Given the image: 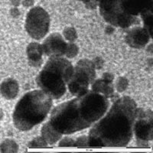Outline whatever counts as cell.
I'll return each instance as SVG.
<instances>
[{
    "label": "cell",
    "mask_w": 153,
    "mask_h": 153,
    "mask_svg": "<svg viewBox=\"0 0 153 153\" xmlns=\"http://www.w3.org/2000/svg\"><path fill=\"white\" fill-rule=\"evenodd\" d=\"M128 84H129V82H128L126 78H125V77H120L117 80V84H116L117 91L118 92H123L124 91L126 90Z\"/></svg>",
    "instance_id": "ffe728a7"
},
{
    "label": "cell",
    "mask_w": 153,
    "mask_h": 153,
    "mask_svg": "<svg viewBox=\"0 0 153 153\" xmlns=\"http://www.w3.org/2000/svg\"><path fill=\"white\" fill-rule=\"evenodd\" d=\"M120 2L124 12L134 16L153 10V0H120Z\"/></svg>",
    "instance_id": "30bf717a"
},
{
    "label": "cell",
    "mask_w": 153,
    "mask_h": 153,
    "mask_svg": "<svg viewBox=\"0 0 153 153\" xmlns=\"http://www.w3.org/2000/svg\"><path fill=\"white\" fill-rule=\"evenodd\" d=\"M95 70L92 61H79L74 68L73 76L67 86L72 95L76 97L88 91L89 85L96 80Z\"/></svg>",
    "instance_id": "8992f818"
},
{
    "label": "cell",
    "mask_w": 153,
    "mask_h": 153,
    "mask_svg": "<svg viewBox=\"0 0 153 153\" xmlns=\"http://www.w3.org/2000/svg\"><path fill=\"white\" fill-rule=\"evenodd\" d=\"M137 105L124 96L115 101L107 113L93 125L88 136L89 148L124 147L133 136Z\"/></svg>",
    "instance_id": "6da1fadb"
},
{
    "label": "cell",
    "mask_w": 153,
    "mask_h": 153,
    "mask_svg": "<svg viewBox=\"0 0 153 153\" xmlns=\"http://www.w3.org/2000/svg\"><path fill=\"white\" fill-rule=\"evenodd\" d=\"M22 4L25 6L28 7V6H30L33 4V0H24L22 2Z\"/></svg>",
    "instance_id": "484cf974"
},
{
    "label": "cell",
    "mask_w": 153,
    "mask_h": 153,
    "mask_svg": "<svg viewBox=\"0 0 153 153\" xmlns=\"http://www.w3.org/2000/svg\"><path fill=\"white\" fill-rule=\"evenodd\" d=\"M150 35L145 28L134 27L128 31L126 35V42L130 47L142 48L149 43Z\"/></svg>",
    "instance_id": "8fae6325"
},
{
    "label": "cell",
    "mask_w": 153,
    "mask_h": 153,
    "mask_svg": "<svg viewBox=\"0 0 153 153\" xmlns=\"http://www.w3.org/2000/svg\"><path fill=\"white\" fill-rule=\"evenodd\" d=\"M43 53L45 55L65 56L66 54L68 43L59 33H53L49 35L42 45Z\"/></svg>",
    "instance_id": "9c48e42d"
},
{
    "label": "cell",
    "mask_w": 153,
    "mask_h": 153,
    "mask_svg": "<svg viewBox=\"0 0 153 153\" xmlns=\"http://www.w3.org/2000/svg\"><path fill=\"white\" fill-rule=\"evenodd\" d=\"M141 16L144 23V28L148 31L150 37L152 38L153 34V10H149L143 12Z\"/></svg>",
    "instance_id": "2e32d148"
},
{
    "label": "cell",
    "mask_w": 153,
    "mask_h": 153,
    "mask_svg": "<svg viewBox=\"0 0 153 153\" xmlns=\"http://www.w3.org/2000/svg\"><path fill=\"white\" fill-rule=\"evenodd\" d=\"M50 16L40 6L30 9L25 19V30L31 38L41 40L46 36L50 28Z\"/></svg>",
    "instance_id": "52a82bcc"
},
{
    "label": "cell",
    "mask_w": 153,
    "mask_h": 153,
    "mask_svg": "<svg viewBox=\"0 0 153 153\" xmlns=\"http://www.w3.org/2000/svg\"><path fill=\"white\" fill-rule=\"evenodd\" d=\"M133 132L139 141L145 143L152 139V114L151 110L145 111L137 107Z\"/></svg>",
    "instance_id": "ba28073f"
},
{
    "label": "cell",
    "mask_w": 153,
    "mask_h": 153,
    "mask_svg": "<svg viewBox=\"0 0 153 153\" xmlns=\"http://www.w3.org/2000/svg\"><path fill=\"white\" fill-rule=\"evenodd\" d=\"M110 101L104 95L87 91L54 108L49 123L61 135H70L91 127L107 112Z\"/></svg>",
    "instance_id": "7a4b0ae2"
},
{
    "label": "cell",
    "mask_w": 153,
    "mask_h": 153,
    "mask_svg": "<svg viewBox=\"0 0 153 153\" xmlns=\"http://www.w3.org/2000/svg\"><path fill=\"white\" fill-rule=\"evenodd\" d=\"M78 51V47L76 45H74L73 42H70V43H68V48H67L65 56L68 58H73L75 56L77 55Z\"/></svg>",
    "instance_id": "d6986e66"
},
{
    "label": "cell",
    "mask_w": 153,
    "mask_h": 153,
    "mask_svg": "<svg viewBox=\"0 0 153 153\" xmlns=\"http://www.w3.org/2000/svg\"><path fill=\"white\" fill-rule=\"evenodd\" d=\"M102 78H103V80H106V81L112 82V83H113V78H114V76H113V74H110V73H105L103 75V77H102Z\"/></svg>",
    "instance_id": "d4e9b609"
},
{
    "label": "cell",
    "mask_w": 153,
    "mask_h": 153,
    "mask_svg": "<svg viewBox=\"0 0 153 153\" xmlns=\"http://www.w3.org/2000/svg\"><path fill=\"white\" fill-rule=\"evenodd\" d=\"M11 140H6L4 142L2 145H1V151L2 152H17V149H15L16 146V143L14 142L12 143V144L9 145V142ZM10 143H12L10 142ZM9 143V144H10Z\"/></svg>",
    "instance_id": "7402d4cb"
},
{
    "label": "cell",
    "mask_w": 153,
    "mask_h": 153,
    "mask_svg": "<svg viewBox=\"0 0 153 153\" xmlns=\"http://www.w3.org/2000/svg\"><path fill=\"white\" fill-rule=\"evenodd\" d=\"M58 146L60 147H62V146H65V147H67V146H74V140L69 137H66L60 142Z\"/></svg>",
    "instance_id": "603a6c76"
},
{
    "label": "cell",
    "mask_w": 153,
    "mask_h": 153,
    "mask_svg": "<svg viewBox=\"0 0 153 153\" xmlns=\"http://www.w3.org/2000/svg\"><path fill=\"white\" fill-rule=\"evenodd\" d=\"M0 91L2 96L6 99H13L19 93L18 83L13 79H8L2 83L0 86Z\"/></svg>",
    "instance_id": "5bb4252c"
},
{
    "label": "cell",
    "mask_w": 153,
    "mask_h": 153,
    "mask_svg": "<svg viewBox=\"0 0 153 153\" xmlns=\"http://www.w3.org/2000/svg\"><path fill=\"white\" fill-rule=\"evenodd\" d=\"M74 71V68L68 59L61 56H51L37 76L36 83L52 99H60L66 93Z\"/></svg>",
    "instance_id": "277c9868"
},
{
    "label": "cell",
    "mask_w": 153,
    "mask_h": 153,
    "mask_svg": "<svg viewBox=\"0 0 153 153\" xmlns=\"http://www.w3.org/2000/svg\"><path fill=\"white\" fill-rule=\"evenodd\" d=\"M74 146L79 148H89L88 137L85 136L78 137L76 141H74Z\"/></svg>",
    "instance_id": "44dd1931"
},
{
    "label": "cell",
    "mask_w": 153,
    "mask_h": 153,
    "mask_svg": "<svg viewBox=\"0 0 153 153\" xmlns=\"http://www.w3.org/2000/svg\"><path fill=\"white\" fill-rule=\"evenodd\" d=\"M78 1H80V2H83L84 4H88L91 2H94V1H96V0H78Z\"/></svg>",
    "instance_id": "4316f807"
},
{
    "label": "cell",
    "mask_w": 153,
    "mask_h": 153,
    "mask_svg": "<svg viewBox=\"0 0 153 153\" xmlns=\"http://www.w3.org/2000/svg\"><path fill=\"white\" fill-rule=\"evenodd\" d=\"M42 45L32 42L27 47V55H28V61L31 65L34 67L41 66L42 63Z\"/></svg>",
    "instance_id": "7c38bea8"
},
{
    "label": "cell",
    "mask_w": 153,
    "mask_h": 153,
    "mask_svg": "<svg viewBox=\"0 0 153 153\" xmlns=\"http://www.w3.org/2000/svg\"><path fill=\"white\" fill-rule=\"evenodd\" d=\"M52 100L41 89L26 93L15 107L12 115L15 126L26 132L42 123L51 110Z\"/></svg>",
    "instance_id": "3957f363"
},
{
    "label": "cell",
    "mask_w": 153,
    "mask_h": 153,
    "mask_svg": "<svg viewBox=\"0 0 153 153\" xmlns=\"http://www.w3.org/2000/svg\"><path fill=\"white\" fill-rule=\"evenodd\" d=\"M92 62L94 64L95 69H100L103 67V61L100 57H96L95 59H94V61H92Z\"/></svg>",
    "instance_id": "cb8c5ba5"
},
{
    "label": "cell",
    "mask_w": 153,
    "mask_h": 153,
    "mask_svg": "<svg viewBox=\"0 0 153 153\" xmlns=\"http://www.w3.org/2000/svg\"><path fill=\"white\" fill-rule=\"evenodd\" d=\"M92 91L103 94L106 98H112L114 94V87L112 82L102 79L95 80L92 84Z\"/></svg>",
    "instance_id": "4fadbf2b"
},
{
    "label": "cell",
    "mask_w": 153,
    "mask_h": 153,
    "mask_svg": "<svg viewBox=\"0 0 153 153\" xmlns=\"http://www.w3.org/2000/svg\"><path fill=\"white\" fill-rule=\"evenodd\" d=\"M63 34H64V36H65V39L70 42H74L76 40V38H77L76 30L73 27H67L63 31Z\"/></svg>",
    "instance_id": "e0dca14e"
},
{
    "label": "cell",
    "mask_w": 153,
    "mask_h": 153,
    "mask_svg": "<svg viewBox=\"0 0 153 153\" xmlns=\"http://www.w3.org/2000/svg\"><path fill=\"white\" fill-rule=\"evenodd\" d=\"M101 16L110 25L127 28L140 23L138 16L127 14L123 10L120 0H96Z\"/></svg>",
    "instance_id": "5b68a950"
},
{
    "label": "cell",
    "mask_w": 153,
    "mask_h": 153,
    "mask_svg": "<svg viewBox=\"0 0 153 153\" xmlns=\"http://www.w3.org/2000/svg\"><path fill=\"white\" fill-rule=\"evenodd\" d=\"M28 148H46L48 143L45 141V139L41 137H36L31 142L28 143Z\"/></svg>",
    "instance_id": "ac0fdd59"
},
{
    "label": "cell",
    "mask_w": 153,
    "mask_h": 153,
    "mask_svg": "<svg viewBox=\"0 0 153 153\" xmlns=\"http://www.w3.org/2000/svg\"><path fill=\"white\" fill-rule=\"evenodd\" d=\"M42 137L48 144L52 145L61 139L62 135L57 132L51 125L49 121L43 126L42 129Z\"/></svg>",
    "instance_id": "9a60e30c"
}]
</instances>
